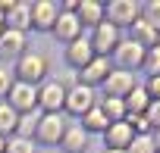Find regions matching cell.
<instances>
[{
  "instance_id": "cell-1",
  "label": "cell",
  "mask_w": 160,
  "mask_h": 153,
  "mask_svg": "<svg viewBox=\"0 0 160 153\" xmlns=\"http://www.w3.org/2000/svg\"><path fill=\"white\" fill-rule=\"evenodd\" d=\"M13 75H16V81H25V85L41 88V85H44V75H47V59H44L41 53H35V50H25V53L16 59Z\"/></svg>"
},
{
  "instance_id": "cell-2",
  "label": "cell",
  "mask_w": 160,
  "mask_h": 153,
  "mask_svg": "<svg viewBox=\"0 0 160 153\" xmlns=\"http://www.w3.org/2000/svg\"><path fill=\"white\" fill-rule=\"evenodd\" d=\"M7 103H10L19 116L35 113V109H38V88H35V85H25V81H16V85L10 88V94H7Z\"/></svg>"
},
{
  "instance_id": "cell-3",
  "label": "cell",
  "mask_w": 160,
  "mask_h": 153,
  "mask_svg": "<svg viewBox=\"0 0 160 153\" xmlns=\"http://www.w3.org/2000/svg\"><path fill=\"white\" fill-rule=\"evenodd\" d=\"M63 106H66V91L57 85V78L44 81V85L38 88V113L53 116V113H60Z\"/></svg>"
},
{
  "instance_id": "cell-4",
  "label": "cell",
  "mask_w": 160,
  "mask_h": 153,
  "mask_svg": "<svg viewBox=\"0 0 160 153\" xmlns=\"http://www.w3.org/2000/svg\"><path fill=\"white\" fill-rule=\"evenodd\" d=\"M98 106V97H94V88H85V85H75L72 91H66V113L69 116H78L82 119L88 109H94Z\"/></svg>"
},
{
  "instance_id": "cell-5",
  "label": "cell",
  "mask_w": 160,
  "mask_h": 153,
  "mask_svg": "<svg viewBox=\"0 0 160 153\" xmlns=\"http://www.w3.org/2000/svg\"><path fill=\"white\" fill-rule=\"evenodd\" d=\"M138 16H141V7L135 3V0H110V3H107V19L116 28H122V25L132 28L138 22Z\"/></svg>"
},
{
  "instance_id": "cell-6",
  "label": "cell",
  "mask_w": 160,
  "mask_h": 153,
  "mask_svg": "<svg viewBox=\"0 0 160 153\" xmlns=\"http://www.w3.org/2000/svg\"><path fill=\"white\" fill-rule=\"evenodd\" d=\"M135 88H138L135 85V75L132 72H122V69L110 72L104 78V97H113V100H126Z\"/></svg>"
},
{
  "instance_id": "cell-7",
  "label": "cell",
  "mask_w": 160,
  "mask_h": 153,
  "mask_svg": "<svg viewBox=\"0 0 160 153\" xmlns=\"http://www.w3.org/2000/svg\"><path fill=\"white\" fill-rule=\"evenodd\" d=\"M57 16H60V3H53V0H35L32 3V28L35 31H53Z\"/></svg>"
},
{
  "instance_id": "cell-8",
  "label": "cell",
  "mask_w": 160,
  "mask_h": 153,
  "mask_svg": "<svg viewBox=\"0 0 160 153\" xmlns=\"http://www.w3.org/2000/svg\"><path fill=\"white\" fill-rule=\"evenodd\" d=\"M88 41H91V47H94V56H107V53H113V50L119 47V28L110 25V22H101Z\"/></svg>"
},
{
  "instance_id": "cell-9",
  "label": "cell",
  "mask_w": 160,
  "mask_h": 153,
  "mask_svg": "<svg viewBox=\"0 0 160 153\" xmlns=\"http://www.w3.org/2000/svg\"><path fill=\"white\" fill-rule=\"evenodd\" d=\"M66 125H69V122H66L60 113H53V116H44V113H41V122H38L35 137H38L41 144H60L63 134H66Z\"/></svg>"
},
{
  "instance_id": "cell-10",
  "label": "cell",
  "mask_w": 160,
  "mask_h": 153,
  "mask_svg": "<svg viewBox=\"0 0 160 153\" xmlns=\"http://www.w3.org/2000/svg\"><path fill=\"white\" fill-rule=\"evenodd\" d=\"M57 41H63V44H72V41H78L82 38V22H78V16L75 13H63L60 10V16H57V25H53V31H50Z\"/></svg>"
},
{
  "instance_id": "cell-11",
  "label": "cell",
  "mask_w": 160,
  "mask_h": 153,
  "mask_svg": "<svg viewBox=\"0 0 160 153\" xmlns=\"http://www.w3.org/2000/svg\"><path fill=\"white\" fill-rule=\"evenodd\" d=\"M110 75V63L107 56H94L82 72H78V85H85V88H94V85H104V78Z\"/></svg>"
},
{
  "instance_id": "cell-12",
  "label": "cell",
  "mask_w": 160,
  "mask_h": 153,
  "mask_svg": "<svg viewBox=\"0 0 160 153\" xmlns=\"http://www.w3.org/2000/svg\"><path fill=\"white\" fill-rule=\"evenodd\" d=\"M91 59H94V47H91L88 38H78V41H72V44L66 47V63H69L72 69H78V72H82Z\"/></svg>"
},
{
  "instance_id": "cell-13",
  "label": "cell",
  "mask_w": 160,
  "mask_h": 153,
  "mask_svg": "<svg viewBox=\"0 0 160 153\" xmlns=\"http://www.w3.org/2000/svg\"><path fill=\"white\" fill-rule=\"evenodd\" d=\"M132 137H135V131H132L129 122H113V125L104 131V144H107V150H126V147L132 144Z\"/></svg>"
},
{
  "instance_id": "cell-14",
  "label": "cell",
  "mask_w": 160,
  "mask_h": 153,
  "mask_svg": "<svg viewBox=\"0 0 160 153\" xmlns=\"http://www.w3.org/2000/svg\"><path fill=\"white\" fill-rule=\"evenodd\" d=\"M113 56H116L119 69H122V72H129V69H135V66H141V63H144V47H138L135 41H126V44H119V47L113 50Z\"/></svg>"
},
{
  "instance_id": "cell-15",
  "label": "cell",
  "mask_w": 160,
  "mask_h": 153,
  "mask_svg": "<svg viewBox=\"0 0 160 153\" xmlns=\"http://www.w3.org/2000/svg\"><path fill=\"white\" fill-rule=\"evenodd\" d=\"M25 47H28V41H25V35L22 31H3L0 35V56L3 59H19L22 53H25Z\"/></svg>"
},
{
  "instance_id": "cell-16",
  "label": "cell",
  "mask_w": 160,
  "mask_h": 153,
  "mask_svg": "<svg viewBox=\"0 0 160 153\" xmlns=\"http://www.w3.org/2000/svg\"><path fill=\"white\" fill-rule=\"evenodd\" d=\"M3 19H7V28H10V31L28 35V28H32V3H13V10H10Z\"/></svg>"
},
{
  "instance_id": "cell-17",
  "label": "cell",
  "mask_w": 160,
  "mask_h": 153,
  "mask_svg": "<svg viewBox=\"0 0 160 153\" xmlns=\"http://www.w3.org/2000/svg\"><path fill=\"white\" fill-rule=\"evenodd\" d=\"M75 16H78V22H82V28H85V25L98 28V25L104 22V3H98V0H78Z\"/></svg>"
},
{
  "instance_id": "cell-18",
  "label": "cell",
  "mask_w": 160,
  "mask_h": 153,
  "mask_svg": "<svg viewBox=\"0 0 160 153\" xmlns=\"http://www.w3.org/2000/svg\"><path fill=\"white\" fill-rule=\"evenodd\" d=\"M60 144L66 147V153H82L85 144H88V131L78 125V122H69V125H66V134H63Z\"/></svg>"
},
{
  "instance_id": "cell-19",
  "label": "cell",
  "mask_w": 160,
  "mask_h": 153,
  "mask_svg": "<svg viewBox=\"0 0 160 153\" xmlns=\"http://www.w3.org/2000/svg\"><path fill=\"white\" fill-rule=\"evenodd\" d=\"M132 41H135L138 47L151 50V47H157V28H151L144 19H138V22L132 25Z\"/></svg>"
},
{
  "instance_id": "cell-20",
  "label": "cell",
  "mask_w": 160,
  "mask_h": 153,
  "mask_svg": "<svg viewBox=\"0 0 160 153\" xmlns=\"http://www.w3.org/2000/svg\"><path fill=\"white\" fill-rule=\"evenodd\" d=\"M122 103H126V109H129L132 116H144V113H148V106H151V97H148V91H144V88H135Z\"/></svg>"
},
{
  "instance_id": "cell-21",
  "label": "cell",
  "mask_w": 160,
  "mask_h": 153,
  "mask_svg": "<svg viewBox=\"0 0 160 153\" xmlns=\"http://www.w3.org/2000/svg\"><path fill=\"white\" fill-rule=\"evenodd\" d=\"M101 113L107 116V122L113 125V122H126V103L122 100H113V97H101Z\"/></svg>"
},
{
  "instance_id": "cell-22",
  "label": "cell",
  "mask_w": 160,
  "mask_h": 153,
  "mask_svg": "<svg viewBox=\"0 0 160 153\" xmlns=\"http://www.w3.org/2000/svg\"><path fill=\"white\" fill-rule=\"evenodd\" d=\"M78 125H82L85 131H107V128H110V122H107V116L101 113V106L88 109V113L82 116V122H78Z\"/></svg>"
},
{
  "instance_id": "cell-23",
  "label": "cell",
  "mask_w": 160,
  "mask_h": 153,
  "mask_svg": "<svg viewBox=\"0 0 160 153\" xmlns=\"http://www.w3.org/2000/svg\"><path fill=\"white\" fill-rule=\"evenodd\" d=\"M16 122H19V113L3 100L0 103V137H7V134H16Z\"/></svg>"
},
{
  "instance_id": "cell-24",
  "label": "cell",
  "mask_w": 160,
  "mask_h": 153,
  "mask_svg": "<svg viewBox=\"0 0 160 153\" xmlns=\"http://www.w3.org/2000/svg\"><path fill=\"white\" fill-rule=\"evenodd\" d=\"M38 122H41V113L35 109V113H25V116H19V122H16V137H35V131H38Z\"/></svg>"
},
{
  "instance_id": "cell-25",
  "label": "cell",
  "mask_w": 160,
  "mask_h": 153,
  "mask_svg": "<svg viewBox=\"0 0 160 153\" xmlns=\"http://www.w3.org/2000/svg\"><path fill=\"white\" fill-rule=\"evenodd\" d=\"M126 153H157V147H154V141L148 134H135L132 144L126 147Z\"/></svg>"
},
{
  "instance_id": "cell-26",
  "label": "cell",
  "mask_w": 160,
  "mask_h": 153,
  "mask_svg": "<svg viewBox=\"0 0 160 153\" xmlns=\"http://www.w3.org/2000/svg\"><path fill=\"white\" fill-rule=\"evenodd\" d=\"M3 153H38V150H35V144L28 137H16L13 134V137H7V150Z\"/></svg>"
},
{
  "instance_id": "cell-27",
  "label": "cell",
  "mask_w": 160,
  "mask_h": 153,
  "mask_svg": "<svg viewBox=\"0 0 160 153\" xmlns=\"http://www.w3.org/2000/svg\"><path fill=\"white\" fill-rule=\"evenodd\" d=\"M141 13H144V22H148L151 28H160V0H151V3H144Z\"/></svg>"
},
{
  "instance_id": "cell-28",
  "label": "cell",
  "mask_w": 160,
  "mask_h": 153,
  "mask_svg": "<svg viewBox=\"0 0 160 153\" xmlns=\"http://www.w3.org/2000/svg\"><path fill=\"white\" fill-rule=\"evenodd\" d=\"M141 66L151 72V78H154V75H160V47L144 50V63H141Z\"/></svg>"
},
{
  "instance_id": "cell-29",
  "label": "cell",
  "mask_w": 160,
  "mask_h": 153,
  "mask_svg": "<svg viewBox=\"0 0 160 153\" xmlns=\"http://www.w3.org/2000/svg\"><path fill=\"white\" fill-rule=\"evenodd\" d=\"M13 85H16V75H13L7 66H0V97H7Z\"/></svg>"
},
{
  "instance_id": "cell-30",
  "label": "cell",
  "mask_w": 160,
  "mask_h": 153,
  "mask_svg": "<svg viewBox=\"0 0 160 153\" xmlns=\"http://www.w3.org/2000/svg\"><path fill=\"white\" fill-rule=\"evenodd\" d=\"M144 119H148V125H154V128H160V100H151V106H148V113H144Z\"/></svg>"
},
{
  "instance_id": "cell-31",
  "label": "cell",
  "mask_w": 160,
  "mask_h": 153,
  "mask_svg": "<svg viewBox=\"0 0 160 153\" xmlns=\"http://www.w3.org/2000/svg\"><path fill=\"white\" fill-rule=\"evenodd\" d=\"M129 125H132V131H135V134H148V128H151L144 116H129Z\"/></svg>"
},
{
  "instance_id": "cell-32",
  "label": "cell",
  "mask_w": 160,
  "mask_h": 153,
  "mask_svg": "<svg viewBox=\"0 0 160 153\" xmlns=\"http://www.w3.org/2000/svg\"><path fill=\"white\" fill-rule=\"evenodd\" d=\"M144 91H148V97H154V100H160V75H154V78L148 81V88H144Z\"/></svg>"
},
{
  "instance_id": "cell-33",
  "label": "cell",
  "mask_w": 160,
  "mask_h": 153,
  "mask_svg": "<svg viewBox=\"0 0 160 153\" xmlns=\"http://www.w3.org/2000/svg\"><path fill=\"white\" fill-rule=\"evenodd\" d=\"M151 141H154V147H160V128H157V134H154Z\"/></svg>"
},
{
  "instance_id": "cell-34",
  "label": "cell",
  "mask_w": 160,
  "mask_h": 153,
  "mask_svg": "<svg viewBox=\"0 0 160 153\" xmlns=\"http://www.w3.org/2000/svg\"><path fill=\"white\" fill-rule=\"evenodd\" d=\"M7 150V137H0V153H3Z\"/></svg>"
},
{
  "instance_id": "cell-35",
  "label": "cell",
  "mask_w": 160,
  "mask_h": 153,
  "mask_svg": "<svg viewBox=\"0 0 160 153\" xmlns=\"http://www.w3.org/2000/svg\"><path fill=\"white\" fill-rule=\"evenodd\" d=\"M104 153H126V150H104Z\"/></svg>"
},
{
  "instance_id": "cell-36",
  "label": "cell",
  "mask_w": 160,
  "mask_h": 153,
  "mask_svg": "<svg viewBox=\"0 0 160 153\" xmlns=\"http://www.w3.org/2000/svg\"><path fill=\"white\" fill-rule=\"evenodd\" d=\"M38 153H57V150H38Z\"/></svg>"
}]
</instances>
